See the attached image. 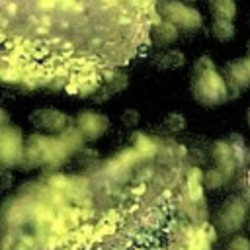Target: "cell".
Listing matches in <instances>:
<instances>
[{
	"label": "cell",
	"instance_id": "21",
	"mask_svg": "<svg viewBox=\"0 0 250 250\" xmlns=\"http://www.w3.org/2000/svg\"><path fill=\"white\" fill-rule=\"evenodd\" d=\"M197 227H199L201 234H203V236H205V238H207L211 244L217 240V234H219V232H217V229H215L211 223H201V225H197Z\"/></svg>",
	"mask_w": 250,
	"mask_h": 250
},
{
	"label": "cell",
	"instance_id": "25",
	"mask_svg": "<svg viewBox=\"0 0 250 250\" xmlns=\"http://www.w3.org/2000/svg\"><path fill=\"white\" fill-rule=\"evenodd\" d=\"M246 123H248V127H250V107L246 109Z\"/></svg>",
	"mask_w": 250,
	"mask_h": 250
},
{
	"label": "cell",
	"instance_id": "2",
	"mask_svg": "<svg viewBox=\"0 0 250 250\" xmlns=\"http://www.w3.org/2000/svg\"><path fill=\"white\" fill-rule=\"evenodd\" d=\"M191 96L197 104L201 105H219L229 100V88L221 72L207 70V72H197L191 78Z\"/></svg>",
	"mask_w": 250,
	"mask_h": 250
},
{
	"label": "cell",
	"instance_id": "8",
	"mask_svg": "<svg viewBox=\"0 0 250 250\" xmlns=\"http://www.w3.org/2000/svg\"><path fill=\"white\" fill-rule=\"evenodd\" d=\"M211 156H213L217 168H219L227 178L232 176V172H234L236 166H234V162H232V152H230V146H229L227 141H215L213 146H211Z\"/></svg>",
	"mask_w": 250,
	"mask_h": 250
},
{
	"label": "cell",
	"instance_id": "11",
	"mask_svg": "<svg viewBox=\"0 0 250 250\" xmlns=\"http://www.w3.org/2000/svg\"><path fill=\"white\" fill-rule=\"evenodd\" d=\"M131 141H133V150L139 154V158H148V156H152L154 152H156V143H154V139H150L148 135H145V133H133L131 135Z\"/></svg>",
	"mask_w": 250,
	"mask_h": 250
},
{
	"label": "cell",
	"instance_id": "3",
	"mask_svg": "<svg viewBox=\"0 0 250 250\" xmlns=\"http://www.w3.org/2000/svg\"><path fill=\"white\" fill-rule=\"evenodd\" d=\"M246 219H248V205L238 195H230L217 211L213 227L225 234H232L246 223Z\"/></svg>",
	"mask_w": 250,
	"mask_h": 250
},
{
	"label": "cell",
	"instance_id": "20",
	"mask_svg": "<svg viewBox=\"0 0 250 250\" xmlns=\"http://www.w3.org/2000/svg\"><path fill=\"white\" fill-rule=\"evenodd\" d=\"M139 119H141V115H139L137 109H125V111L121 113V121H123L127 127H135V125L139 123Z\"/></svg>",
	"mask_w": 250,
	"mask_h": 250
},
{
	"label": "cell",
	"instance_id": "12",
	"mask_svg": "<svg viewBox=\"0 0 250 250\" xmlns=\"http://www.w3.org/2000/svg\"><path fill=\"white\" fill-rule=\"evenodd\" d=\"M211 14L215 20L232 21L236 18V2L234 0H215L211 4Z\"/></svg>",
	"mask_w": 250,
	"mask_h": 250
},
{
	"label": "cell",
	"instance_id": "10",
	"mask_svg": "<svg viewBox=\"0 0 250 250\" xmlns=\"http://www.w3.org/2000/svg\"><path fill=\"white\" fill-rule=\"evenodd\" d=\"M229 146H230V152H232V162L234 166H246L250 162V148L246 146L242 135L238 133H232L229 137Z\"/></svg>",
	"mask_w": 250,
	"mask_h": 250
},
{
	"label": "cell",
	"instance_id": "15",
	"mask_svg": "<svg viewBox=\"0 0 250 250\" xmlns=\"http://www.w3.org/2000/svg\"><path fill=\"white\" fill-rule=\"evenodd\" d=\"M225 182H227V176L219 168H211L201 176V186H205L207 189H219L223 188Z\"/></svg>",
	"mask_w": 250,
	"mask_h": 250
},
{
	"label": "cell",
	"instance_id": "19",
	"mask_svg": "<svg viewBox=\"0 0 250 250\" xmlns=\"http://www.w3.org/2000/svg\"><path fill=\"white\" fill-rule=\"evenodd\" d=\"M213 68H215V62H213L211 57H207V55L199 57V59L193 62V74H197V72H207V70H213Z\"/></svg>",
	"mask_w": 250,
	"mask_h": 250
},
{
	"label": "cell",
	"instance_id": "28",
	"mask_svg": "<svg viewBox=\"0 0 250 250\" xmlns=\"http://www.w3.org/2000/svg\"><path fill=\"white\" fill-rule=\"evenodd\" d=\"M188 2H193V0H188Z\"/></svg>",
	"mask_w": 250,
	"mask_h": 250
},
{
	"label": "cell",
	"instance_id": "22",
	"mask_svg": "<svg viewBox=\"0 0 250 250\" xmlns=\"http://www.w3.org/2000/svg\"><path fill=\"white\" fill-rule=\"evenodd\" d=\"M240 199H242V201H244V203L250 207V186L242 189V195H240Z\"/></svg>",
	"mask_w": 250,
	"mask_h": 250
},
{
	"label": "cell",
	"instance_id": "16",
	"mask_svg": "<svg viewBox=\"0 0 250 250\" xmlns=\"http://www.w3.org/2000/svg\"><path fill=\"white\" fill-rule=\"evenodd\" d=\"M234 31H236V29H234L232 21L215 20V21H213V27H211L213 37L219 39V41H229V39H232V37H234Z\"/></svg>",
	"mask_w": 250,
	"mask_h": 250
},
{
	"label": "cell",
	"instance_id": "17",
	"mask_svg": "<svg viewBox=\"0 0 250 250\" xmlns=\"http://www.w3.org/2000/svg\"><path fill=\"white\" fill-rule=\"evenodd\" d=\"M164 129L166 131H170V133H178V131H182L184 127H186V117L182 115V113H178V111H170L166 117H164Z\"/></svg>",
	"mask_w": 250,
	"mask_h": 250
},
{
	"label": "cell",
	"instance_id": "5",
	"mask_svg": "<svg viewBox=\"0 0 250 250\" xmlns=\"http://www.w3.org/2000/svg\"><path fill=\"white\" fill-rule=\"evenodd\" d=\"M109 125V119L102 113H92V111H84L76 117V131L86 137V139H98L105 133Z\"/></svg>",
	"mask_w": 250,
	"mask_h": 250
},
{
	"label": "cell",
	"instance_id": "9",
	"mask_svg": "<svg viewBox=\"0 0 250 250\" xmlns=\"http://www.w3.org/2000/svg\"><path fill=\"white\" fill-rule=\"evenodd\" d=\"M201 176L203 172L193 166L188 170L186 174V184H184V199L189 201V203H199L203 201V186H201Z\"/></svg>",
	"mask_w": 250,
	"mask_h": 250
},
{
	"label": "cell",
	"instance_id": "26",
	"mask_svg": "<svg viewBox=\"0 0 250 250\" xmlns=\"http://www.w3.org/2000/svg\"><path fill=\"white\" fill-rule=\"evenodd\" d=\"M246 47H248V55H250V39H248V43H246Z\"/></svg>",
	"mask_w": 250,
	"mask_h": 250
},
{
	"label": "cell",
	"instance_id": "6",
	"mask_svg": "<svg viewBox=\"0 0 250 250\" xmlns=\"http://www.w3.org/2000/svg\"><path fill=\"white\" fill-rule=\"evenodd\" d=\"M31 121L37 125V127H43V129H49V131H62L68 123V117L57 109H41L37 113L31 115Z\"/></svg>",
	"mask_w": 250,
	"mask_h": 250
},
{
	"label": "cell",
	"instance_id": "14",
	"mask_svg": "<svg viewBox=\"0 0 250 250\" xmlns=\"http://www.w3.org/2000/svg\"><path fill=\"white\" fill-rule=\"evenodd\" d=\"M154 39L158 43H162V45H168V43H172V41L178 39V27H174L170 21H164L162 20L160 23L154 25Z\"/></svg>",
	"mask_w": 250,
	"mask_h": 250
},
{
	"label": "cell",
	"instance_id": "1",
	"mask_svg": "<svg viewBox=\"0 0 250 250\" xmlns=\"http://www.w3.org/2000/svg\"><path fill=\"white\" fill-rule=\"evenodd\" d=\"M82 14L84 0H0V80L94 94L102 68L80 61L68 37Z\"/></svg>",
	"mask_w": 250,
	"mask_h": 250
},
{
	"label": "cell",
	"instance_id": "13",
	"mask_svg": "<svg viewBox=\"0 0 250 250\" xmlns=\"http://www.w3.org/2000/svg\"><path fill=\"white\" fill-rule=\"evenodd\" d=\"M184 62H186V59H184L182 51H178V49L164 51V53L158 55V59H156V66H158V68H180Z\"/></svg>",
	"mask_w": 250,
	"mask_h": 250
},
{
	"label": "cell",
	"instance_id": "18",
	"mask_svg": "<svg viewBox=\"0 0 250 250\" xmlns=\"http://www.w3.org/2000/svg\"><path fill=\"white\" fill-rule=\"evenodd\" d=\"M227 250H250V238L242 236V234H234L229 244H227Z\"/></svg>",
	"mask_w": 250,
	"mask_h": 250
},
{
	"label": "cell",
	"instance_id": "4",
	"mask_svg": "<svg viewBox=\"0 0 250 250\" xmlns=\"http://www.w3.org/2000/svg\"><path fill=\"white\" fill-rule=\"evenodd\" d=\"M164 21H170L174 27H182L188 31H195L203 23V16L199 10L184 4V2H168L164 4Z\"/></svg>",
	"mask_w": 250,
	"mask_h": 250
},
{
	"label": "cell",
	"instance_id": "23",
	"mask_svg": "<svg viewBox=\"0 0 250 250\" xmlns=\"http://www.w3.org/2000/svg\"><path fill=\"white\" fill-rule=\"evenodd\" d=\"M242 64H244V70H246V74H248V78H250V55L242 59Z\"/></svg>",
	"mask_w": 250,
	"mask_h": 250
},
{
	"label": "cell",
	"instance_id": "7",
	"mask_svg": "<svg viewBox=\"0 0 250 250\" xmlns=\"http://www.w3.org/2000/svg\"><path fill=\"white\" fill-rule=\"evenodd\" d=\"M225 72H227V76H223V78H229L225 82H227V88L232 90V96H238V90L240 88H246L250 84V78H248V74L244 70V64H242V59L240 61L227 62Z\"/></svg>",
	"mask_w": 250,
	"mask_h": 250
},
{
	"label": "cell",
	"instance_id": "27",
	"mask_svg": "<svg viewBox=\"0 0 250 250\" xmlns=\"http://www.w3.org/2000/svg\"><path fill=\"white\" fill-rule=\"evenodd\" d=\"M207 2H209V6H211V4H213V2H215V0H207Z\"/></svg>",
	"mask_w": 250,
	"mask_h": 250
},
{
	"label": "cell",
	"instance_id": "24",
	"mask_svg": "<svg viewBox=\"0 0 250 250\" xmlns=\"http://www.w3.org/2000/svg\"><path fill=\"white\" fill-rule=\"evenodd\" d=\"M4 123H8V115H6V113L0 109V127H2Z\"/></svg>",
	"mask_w": 250,
	"mask_h": 250
}]
</instances>
